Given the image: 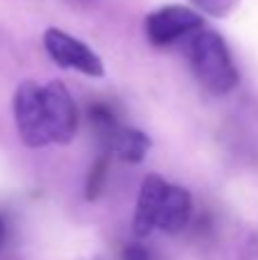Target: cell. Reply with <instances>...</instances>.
Returning a JSON list of instances; mask_svg holds the SVG:
<instances>
[{"instance_id": "cell-3", "label": "cell", "mask_w": 258, "mask_h": 260, "mask_svg": "<svg viewBox=\"0 0 258 260\" xmlns=\"http://www.w3.org/2000/svg\"><path fill=\"white\" fill-rule=\"evenodd\" d=\"M44 46L46 53L50 55V59L57 67L76 69V71L91 78H103L105 69L101 57L87 44H82L80 39H76L69 32L59 30V27H48L44 35Z\"/></svg>"}, {"instance_id": "cell-7", "label": "cell", "mask_w": 258, "mask_h": 260, "mask_svg": "<svg viewBox=\"0 0 258 260\" xmlns=\"http://www.w3.org/2000/svg\"><path fill=\"white\" fill-rule=\"evenodd\" d=\"M192 219V194L181 185L167 183V189L163 194L158 210L155 229L165 233H181Z\"/></svg>"}, {"instance_id": "cell-5", "label": "cell", "mask_w": 258, "mask_h": 260, "mask_svg": "<svg viewBox=\"0 0 258 260\" xmlns=\"http://www.w3.org/2000/svg\"><path fill=\"white\" fill-rule=\"evenodd\" d=\"M48 130L53 144H69L78 130V110L62 80H50L44 87Z\"/></svg>"}, {"instance_id": "cell-2", "label": "cell", "mask_w": 258, "mask_h": 260, "mask_svg": "<svg viewBox=\"0 0 258 260\" xmlns=\"http://www.w3.org/2000/svg\"><path fill=\"white\" fill-rule=\"evenodd\" d=\"M14 121L18 137L30 148H44L50 142L48 112H46L44 87L35 80H23L14 91Z\"/></svg>"}, {"instance_id": "cell-1", "label": "cell", "mask_w": 258, "mask_h": 260, "mask_svg": "<svg viewBox=\"0 0 258 260\" xmlns=\"http://www.w3.org/2000/svg\"><path fill=\"white\" fill-rule=\"evenodd\" d=\"M190 64L206 91L224 96L238 85V69L229 46L215 30H199L190 44Z\"/></svg>"}, {"instance_id": "cell-6", "label": "cell", "mask_w": 258, "mask_h": 260, "mask_svg": "<svg viewBox=\"0 0 258 260\" xmlns=\"http://www.w3.org/2000/svg\"><path fill=\"white\" fill-rule=\"evenodd\" d=\"M165 189H167V180L158 174H149L142 180L135 203V215H133V233L137 238H146V235H151L155 231V221H158V210Z\"/></svg>"}, {"instance_id": "cell-12", "label": "cell", "mask_w": 258, "mask_h": 260, "mask_svg": "<svg viewBox=\"0 0 258 260\" xmlns=\"http://www.w3.org/2000/svg\"><path fill=\"white\" fill-rule=\"evenodd\" d=\"M121 260H151V251L140 242H128L121 249Z\"/></svg>"}, {"instance_id": "cell-10", "label": "cell", "mask_w": 258, "mask_h": 260, "mask_svg": "<svg viewBox=\"0 0 258 260\" xmlns=\"http://www.w3.org/2000/svg\"><path fill=\"white\" fill-rule=\"evenodd\" d=\"M108 174H110V153H101L96 157V162L89 167V174L85 180V199L87 201H96L101 199V194L105 192L108 185Z\"/></svg>"}, {"instance_id": "cell-14", "label": "cell", "mask_w": 258, "mask_h": 260, "mask_svg": "<svg viewBox=\"0 0 258 260\" xmlns=\"http://www.w3.org/2000/svg\"><path fill=\"white\" fill-rule=\"evenodd\" d=\"M80 260H105V258H101V256H91V258H80Z\"/></svg>"}, {"instance_id": "cell-9", "label": "cell", "mask_w": 258, "mask_h": 260, "mask_svg": "<svg viewBox=\"0 0 258 260\" xmlns=\"http://www.w3.org/2000/svg\"><path fill=\"white\" fill-rule=\"evenodd\" d=\"M87 114H89V123H91V128H94L96 137L101 139V144H105L119 128H121L117 112H114L112 105H108V103L89 105V112Z\"/></svg>"}, {"instance_id": "cell-11", "label": "cell", "mask_w": 258, "mask_h": 260, "mask_svg": "<svg viewBox=\"0 0 258 260\" xmlns=\"http://www.w3.org/2000/svg\"><path fill=\"white\" fill-rule=\"evenodd\" d=\"M199 12L208 14V16L215 18H227L233 9L240 5V0H190Z\"/></svg>"}, {"instance_id": "cell-8", "label": "cell", "mask_w": 258, "mask_h": 260, "mask_svg": "<svg viewBox=\"0 0 258 260\" xmlns=\"http://www.w3.org/2000/svg\"><path fill=\"white\" fill-rule=\"evenodd\" d=\"M105 153L110 155H117L119 160L123 162H131V165H137L146 157L151 148V137L146 133L137 128H128V126H121L108 142L103 144Z\"/></svg>"}, {"instance_id": "cell-13", "label": "cell", "mask_w": 258, "mask_h": 260, "mask_svg": "<svg viewBox=\"0 0 258 260\" xmlns=\"http://www.w3.org/2000/svg\"><path fill=\"white\" fill-rule=\"evenodd\" d=\"M5 238H7V224H5V217L0 215V247L5 244Z\"/></svg>"}, {"instance_id": "cell-4", "label": "cell", "mask_w": 258, "mask_h": 260, "mask_svg": "<svg viewBox=\"0 0 258 260\" xmlns=\"http://www.w3.org/2000/svg\"><path fill=\"white\" fill-rule=\"evenodd\" d=\"M204 27V18L197 9L183 5H165L146 16L144 30L153 46H169L181 37L199 32Z\"/></svg>"}]
</instances>
